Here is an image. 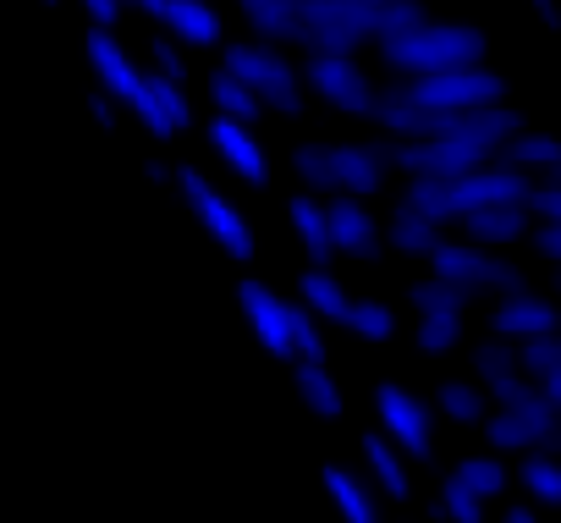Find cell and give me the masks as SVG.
Returning <instances> with one entry per match:
<instances>
[{
	"label": "cell",
	"instance_id": "6da1fadb",
	"mask_svg": "<svg viewBox=\"0 0 561 523\" xmlns=\"http://www.w3.org/2000/svg\"><path fill=\"white\" fill-rule=\"evenodd\" d=\"M293 171L304 182V193L320 198H375L386 187V177L397 171L391 160V138H369V144H298L293 149Z\"/></svg>",
	"mask_w": 561,
	"mask_h": 523
},
{
	"label": "cell",
	"instance_id": "7a4b0ae2",
	"mask_svg": "<svg viewBox=\"0 0 561 523\" xmlns=\"http://www.w3.org/2000/svg\"><path fill=\"white\" fill-rule=\"evenodd\" d=\"M380 61L386 72L397 78H430V72H457V67H484V34L468 29V23H419L397 39L380 45Z\"/></svg>",
	"mask_w": 561,
	"mask_h": 523
},
{
	"label": "cell",
	"instance_id": "3957f363",
	"mask_svg": "<svg viewBox=\"0 0 561 523\" xmlns=\"http://www.w3.org/2000/svg\"><path fill=\"white\" fill-rule=\"evenodd\" d=\"M380 94L408 100V105H430V111H495V105H506V78L490 67H457V72L402 78L397 89H380Z\"/></svg>",
	"mask_w": 561,
	"mask_h": 523
},
{
	"label": "cell",
	"instance_id": "277c9868",
	"mask_svg": "<svg viewBox=\"0 0 561 523\" xmlns=\"http://www.w3.org/2000/svg\"><path fill=\"white\" fill-rule=\"evenodd\" d=\"M220 67L237 72V78L264 100V111H275V116H298V111H304V78H298V67H293L287 56H280V45H264V39L226 45Z\"/></svg>",
	"mask_w": 561,
	"mask_h": 523
},
{
	"label": "cell",
	"instance_id": "5b68a950",
	"mask_svg": "<svg viewBox=\"0 0 561 523\" xmlns=\"http://www.w3.org/2000/svg\"><path fill=\"white\" fill-rule=\"evenodd\" d=\"M430 276H446L457 287H468L473 298H506V293H523V265H512V259H501L495 248L484 242H468V237H446L430 259Z\"/></svg>",
	"mask_w": 561,
	"mask_h": 523
},
{
	"label": "cell",
	"instance_id": "8992f818",
	"mask_svg": "<svg viewBox=\"0 0 561 523\" xmlns=\"http://www.w3.org/2000/svg\"><path fill=\"white\" fill-rule=\"evenodd\" d=\"M391 160L402 177H468L501 160V149L484 138H408V144L391 138Z\"/></svg>",
	"mask_w": 561,
	"mask_h": 523
},
{
	"label": "cell",
	"instance_id": "52a82bcc",
	"mask_svg": "<svg viewBox=\"0 0 561 523\" xmlns=\"http://www.w3.org/2000/svg\"><path fill=\"white\" fill-rule=\"evenodd\" d=\"M176 182H182V198L193 204V215L204 220V231L215 237V248H226L237 265H248V259H253V226H248V215L226 193H215V182L204 171H193V166H182Z\"/></svg>",
	"mask_w": 561,
	"mask_h": 523
},
{
	"label": "cell",
	"instance_id": "ba28073f",
	"mask_svg": "<svg viewBox=\"0 0 561 523\" xmlns=\"http://www.w3.org/2000/svg\"><path fill=\"white\" fill-rule=\"evenodd\" d=\"M304 83H309L331 111H347V116H375V111H380V89H375V78L358 67V56H309Z\"/></svg>",
	"mask_w": 561,
	"mask_h": 523
},
{
	"label": "cell",
	"instance_id": "9c48e42d",
	"mask_svg": "<svg viewBox=\"0 0 561 523\" xmlns=\"http://www.w3.org/2000/svg\"><path fill=\"white\" fill-rule=\"evenodd\" d=\"M375 413H380V430L408 452V457H419V463H430L435 457V413H430V402L424 397H413L408 386H380L375 391Z\"/></svg>",
	"mask_w": 561,
	"mask_h": 523
},
{
	"label": "cell",
	"instance_id": "30bf717a",
	"mask_svg": "<svg viewBox=\"0 0 561 523\" xmlns=\"http://www.w3.org/2000/svg\"><path fill=\"white\" fill-rule=\"evenodd\" d=\"M237 304H242V320H248V331L259 337V348L264 353H275V359H298L293 353V304L280 298V293H270L264 282H242L237 287Z\"/></svg>",
	"mask_w": 561,
	"mask_h": 523
},
{
	"label": "cell",
	"instance_id": "8fae6325",
	"mask_svg": "<svg viewBox=\"0 0 561 523\" xmlns=\"http://www.w3.org/2000/svg\"><path fill=\"white\" fill-rule=\"evenodd\" d=\"M331 242L336 253L358 259V265H375L380 248H386V220L364 204V198H331Z\"/></svg>",
	"mask_w": 561,
	"mask_h": 523
},
{
	"label": "cell",
	"instance_id": "7c38bea8",
	"mask_svg": "<svg viewBox=\"0 0 561 523\" xmlns=\"http://www.w3.org/2000/svg\"><path fill=\"white\" fill-rule=\"evenodd\" d=\"M561 331V309L539 293H506L490 304V337H506V342H534V337H550Z\"/></svg>",
	"mask_w": 561,
	"mask_h": 523
},
{
	"label": "cell",
	"instance_id": "4fadbf2b",
	"mask_svg": "<svg viewBox=\"0 0 561 523\" xmlns=\"http://www.w3.org/2000/svg\"><path fill=\"white\" fill-rule=\"evenodd\" d=\"M209 144H215V155H220L248 187H264V182H270V155H264V144H259V133H253L248 122L215 116V122H209Z\"/></svg>",
	"mask_w": 561,
	"mask_h": 523
},
{
	"label": "cell",
	"instance_id": "5bb4252c",
	"mask_svg": "<svg viewBox=\"0 0 561 523\" xmlns=\"http://www.w3.org/2000/svg\"><path fill=\"white\" fill-rule=\"evenodd\" d=\"M237 12L264 45H304V34H309L304 0H237Z\"/></svg>",
	"mask_w": 561,
	"mask_h": 523
},
{
	"label": "cell",
	"instance_id": "9a60e30c",
	"mask_svg": "<svg viewBox=\"0 0 561 523\" xmlns=\"http://www.w3.org/2000/svg\"><path fill=\"white\" fill-rule=\"evenodd\" d=\"M89 61H94V72H100L105 94H116L122 105H138V100H144V72L127 61V50H122L105 29H94V34H89Z\"/></svg>",
	"mask_w": 561,
	"mask_h": 523
},
{
	"label": "cell",
	"instance_id": "2e32d148",
	"mask_svg": "<svg viewBox=\"0 0 561 523\" xmlns=\"http://www.w3.org/2000/svg\"><path fill=\"white\" fill-rule=\"evenodd\" d=\"M287 215H293V231H298L304 253L314 259V265H331V259H336V242H331V198L298 187L293 204H287Z\"/></svg>",
	"mask_w": 561,
	"mask_h": 523
},
{
	"label": "cell",
	"instance_id": "e0dca14e",
	"mask_svg": "<svg viewBox=\"0 0 561 523\" xmlns=\"http://www.w3.org/2000/svg\"><path fill=\"white\" fill-rule=\"evenodd\" d=\"M457 226H462V237H468V242L506 248V242H517V237H528V231H534V215H528V204H490V209L462 215Z\"/></svg>",
	"mask_w": 561,
	"mask_h": 523
},
{
	"label": "cell",
	"instance_id": "ac0fdd59",
	"mask_svg": "<svg viewBox=\"0 0 561 523\" xmlns=\"http://www.w3.org/2000/svg\"><path fill=\"white\" fill-rule=\"evenodd\" d=\"M386 242L402 253V259H435V248L446 242V226L440 220H430V215H419V209H408V204H397L391 209V220H386Z\"/></svg>",
	"mask_w": 561,
	"mask_h": 523
},
{
	"label": "cell",
	"instance_id": "d6986e66",
	"mask_svg": "<svg viewBox=\"0 0 561 523\" xmlns=\"http://www.w3.org/2000/svg\"><path fill=\"white\" fill-rule=\"evenodd\" d=\"M364 463L375 474V485L391 496V501H408L413 496V474H408V452L386 435V430H369L364 435Z\"/></svg>",
	"mask_w": 561,
	"mask_h": 523
},
{
	"label": "cell",
	"instance_id": "ffe728a7",
	"mask_svg": "<svg viewBox=\"0 0 561 523\" xmlns=\"http://www.w3.org/2000/svg\"><path fill=\"white\" fill-rule=\"evenodd\" d=\"M298 298H304L325 326H347V315H353V304H358V298H353V293L325 271V265H314V271H304V276H298Z\"/></svg>",
	"mask_w": 561,
	"mask_h": 523
},
{
	"label": "cell",
	"instance_id": "44dd1931",
	"mask_svg": "<svg viewBox=\"0 0 561 523\" xmlns=\"http://www.w3.org/2000/svg\"><path fill=\"white\" fill-rule=\"evenodd\" d=\"M182 45H220V12L209 0H165V18H160Z\"/></svg>",
	"mask_w": 561,
	"mask_h": 523
},
{
	"label": "cell",
	"instance_id": "7402d4cb",
	"mask_svg": "<svg viewBox=\"0 0 561 523\" xmlns=\"http://www.w3.org/2000/svg\"><path fill=\"white\" fill-rule=\"evenodd\" d=\"M293 386H298V397H304V408L314 413V419H342L347 413V397H342V386H336V375L325 369V364H293Z\"/></svg>",
	"mask_w": 561,
	"mask_h": 523
},
{
	"label": "cell",
	"instance_id": "603a6c76",
	"mask_svg": "<svg viewBox=\"0 0 561 523\" xmlns=\"http://www.w3.org/2000/svg\"><path fill=\"white\" fill-rule=\"evenodd\" d=\"M325 490H331V501H336V512H342L347 523H380V507H375L369 485H364L353 468L325 463Z\"/></svg>",
	"mask_w": 561,
	"mask_h": 523
},
{
	"label": "cell",
	"instance_id": "cb8c5ba5",
	"mask_svg": "<svg viewBox=\"0 0 561 523\" xmlns=\"http://www.w3.org/2000/svg\"><path fill=\"white\" fill-rule=\"evenodd\" d=\"M435 408L451 424H484L490 419V386L484 380H440L435 386Z\"/></svg>",
	"mask_w": 561,
	"mask_h": 523
},
{
	"label": "cell",
	"instance_id": "d4e9b609",
	"mask_svg": "<svg viewBox=\"0 0 561 523\" xmlns=\"http://www.w3.org/2000/svg\"><path fill=\"white\" fill-rule=\"evenodd\" d=\"M209 105H215V116H231V122H248V127L264 116V100L226 67H215V78H209Z\"/></svg>",
	"mask_w": 561,
	"mask_h": 523
},
{
	"label": "cell",
	"instance_id": "484cf974",
	"mask_svg": "<svg viewBox=\"0 0 561 523\" xmlns=\"http://www.w3.org/2000/svg\"><path fill=\"white\" fill-rule=\"evenodd\" d=\"M484 441H490V452H539L545 446V430L539 424H528L523 413H512V408H490V419H484Z\"/></svg>",
	"mask_w": 561,
	"mask_h": 523
},
{
	"label": "cell",
	"instance_id": "4316f807",
	"mask_svg": "<svg viewBox=\"0 0 561 523\" xmlns=\"http://www.w3.org/2000/svg\"><path fill=\"white\" fill-rule=\"evenodd\" d=\"M144 83H149V100H154L160 138H171V133H187V122H193V105H187L182 83H176V78H165V72H144Z\"/></svg>",
	"mask_w": 561,
	"mask_h": 523
},
{
	"label": "cell",
	"instance_id": "83f0119b",
	"mask_svg": "<svg viewBox=\"0 0 561 523\" xmlns=\"http://www.w3.org/2000/svg\"><path fill=\"white\" fill-rule=\"evenodd\" d=\"M408 304L419 315H468L473 309V293L457 287V282H446V276H424V282L408 287Z\"/></svg>",
	"mask_w": 561,
	"mask_h": 523
},
{
	"label": "cell",
	"instance_id": "f1b7e54d",
	"mask_svg": "<svg viewBox=\"0 0 561 523\" xmlns=\"http://www.w3.org/2000/svg\"><path fill=\"white\" fill-rule=\"evenodd\" d=\"M468 364H473V380H484V386L523 375V353H517V342H506V337H484V342H473Z\"/></svg>",
	"mask_w": 561,
	"mask_h": 523
},
{
	"label": "cell",
	"instance_id": "f546056e",
	"mask_svg": "<svg viewBox=\"0 0 561 523\" xmlns=\"http://www.w3.org/2000/svg\"><path fill=\"white\" fill-rule=\"evenodd\" d=\"M517 479H523V490H528L539 507H561V457H556V452H523Z\"/></svg>",
	"mask_w": 561,
	"mask_h": 523
},
{
	"label": "cell",
	"instance_id": "4dcf8cb0",
	"mask_svg": "<svg viewBox=\"0 0 561 523\" xmlns=\"http://www.w3.org/2000/svg\"><path fill=\"white\" fill-rule=\"evenodd\" d=\"M501 160H512V166H523L528 177H539V171H550V166L561 160V138H550V133H517V138L501 149Z\"/></svg>",
	"mask_w": 561,
	"mask_h": 523
},
{
	"label": "cell",
	"instance_id": "1f68e13d",
	"mask_svg": "<svg viewBox=\"0 0 561 523\" xmlns=\"http://www.w3.org/2000/svg\"><path fill=\"white\" fill-rule=\"evenodd\" d=\"M293 353H298L304 364H325V353H331V348H325V320H320L304 298H293ZM298 359H293V364H298Z\"/></svg>",
	"mask_w": 561,
	"mask_h": 523
},
{
	"label": "cell",
	"instance_id": "d6a6232c",
	"mask_svg": "<svg viewBox=\"0 0 561 523\" xmlns=\"http://www.w3.org/2000/svg\"><path fill=\"white\" fill-rule=\"evenodd\" d=\"M451 474H457V479H462L468 490H479L484 501H490V496H501V490L512 485V474H506V463H501V452H484V457L473 452V457H462V463H457Z\"/></svg>",
	"mask_w": 561,
	"mask_h": 523
},
{
	"label": "cell",
	"instance_id": "836d02e7",
	"mask_svg": "<svg viewBox=\"0 0 561 523\" xmlns=\"http://www.w3.org/2000/svg\"><path fill=\"white\" fill-rule=\"evenodd\" d=\"M347 331H353L358 342H391V337H397V309L380 304V298H358L353 315H347Z\"/></svg>",
	"mask_w": 561,
	"mask_h": 523
},
{
	"label": "cell",
	"instance_id": "e575fe53",
	"mask_svg": "<svg viewBox=\"0 0 561 523\" xmlns=\"http://www.w3.org/2000/svg\"><path fill=\"white\" fill-rule=\"evenodd\" d=\"M435 507H440V518H446V523H484V496H479V490H468L457 474H446V479H440Z\"/></svg>",
	"mask_w": 561,
	"mask_h": 523
},
{
	"label": "cell",
	"instance_id": "d590c367",
	"mask_svg": "<svg viewBox=\"0 0 561 523\" xmlns=\"http://www.w3.org/2000/svg\"><path fill=\"white\" fill-rule=\"evenodd\" d=\"M462 342V315H419V353H451Z\"/></svg>",
	"mask_w": 561,
	"mask_h": 523
},
{
	"label": "cell",
	"instance_id": "8d00e7d4",
	"mask_svg": "<svg viewBox=\"0 0 561 523\" xmlns=\"http://www.w3.org/2000/svg\"><path fill=\"white\" fill-rule=\"evenodd\" d=\"M517 353H523V375L528 380H550L561 369V331L534 337V342H517Z\"/></svg>",
	"mask_w": 561,
	"mask_h": 523
},
{
	"label": "cell",
	"instance_id": "74e56055",
	"mask_svg": "<svg viewBox=\"0 0 561 523\" xmlns=\"http://www.w3.org/2000/svg\"><path fill=\"white\" fill-rule=\"evenodd\" d=\"M528 215L539 226H561V187H534L528 193Z\"/></svg>",
	"mask_w": 561,
	"mask_h": 523
},
{
	"label": "cell",
	"instance_id": "f35d334b",
	"mask_svg": "<svg viewBox=\"0 0 561 523\" xmlns=\"http://www.w3.org/2000/svg\"><path fill=\"white\" fill-rule=\"evenodd\" d=\"M149 56H154V72H165V78H176V83L187 78V61H182V50H176L171 39H154Z\"/></svg>",
	"mask_w": 561,
	"mask_h": 523
},
{
	"label": "cell",
	"instance_id": "ab89813d",
	"mask_svg": "<svg viewBox=\"0 0 561 523\" xmlns=\"http://www.w3.org/2000/svg\"><path fill=\"white\" fill-rule=\"evenodd\" d=\"M534 253L561 271V226H534Z\"/></svg>",
	"mask_w": 561,
	"mask_h": 523
},
{
	"label": "cell",
	"instance_id": "60d3db41",
	"mask_svg": "<svg viewBox=\"0 0 561 523\" xmlns=\"http://www.w3.org/2000/svg\"><path fill=\"white\" fill-rule=\"evenodd\" d=\"M528 7H534V18H539L550 34H561V7H556V0H528Z\"/></svg>",
	"mask_w": 561,
	"mask_h": 523
},
{
	"label": "cell",
	"instance_id": "b9f144b4",
	"mask_svg": "<svg viewBox=\"0 0 561 523\" xmlns=\"http://www.w3.org/2000/svg\"><path fill=\"white\" fill-rule=\"evenodd\" d=\"M501 523H539V512H534V507H506Z\"/></svg>",
	"mask_w": 561,
	"mask_h": 523
},
{
	"label": "cell",
	"instance_id": "7bdbcfd3",
	"mask_svg": "<svg viewBox=\"0 0 561 523\" xmlns=\"http://www.w3.org/2000/svg\"><path fill=\"white\" fill-rule=\"evenodd\" d=\"M534 187H561V160H556L550 171H539V177H534Z\"/></svg>",
	"mask_w": 561,
	"mask_h": 523
},
{
	"label": "cell",
	"instance_id": "ee69618b",
	"mask_svg": "<svg viewBox=\"0 0 561 523\" xmlns=\"http://www.w3.org/2000/svg\"><path fill=\"white\" fill-rule=\"evenodd\" d=\"M539 386H545V397H550V402H556V413H561V369H556L550 380H539Z\"/></svg>",
	"mask_w": 561,
	"mask_h": 523
},
{
	"label": "cell",
	"instance_id": "f6af8a7d",
	"mask_svg": "<svg viewBox=\"0 0 561 523\" xmlns=\"http://www.w3.org/2000/svg\"><path fill=\"white\" fill-rule=\"evenodd\" d=\"M133 7H138V12H149V18H154V23H160V18H165V0H133Z\"/></svg>",
	"mask_w": 561,
	"mask_h": 523
},
{
	"label": "cell",
	"instance_id": "bcb514c9",
	"mask_svg": "<svg viewBox=\"0 0 561 523\" xmlns=\"http://www.w3.org/2000/svg\"><path fill=\"white\" fill-rule=\"evenodd\" d=\"M556 293H561V271H556Z\"/></svg>",
	"mask_w": 561,
	"mask_h": 523
}]
</instances>
